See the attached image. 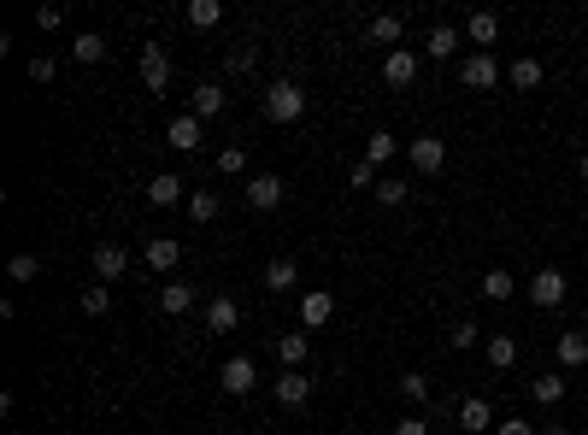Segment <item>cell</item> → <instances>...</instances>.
I'll list each match as a JSON object with an SVG mask.
<instances>
[{
	"instance_id": "cell-9",
	"label": "cell",
	"mask_w": 588,
	"mask_h": 435,
	"mask_svg": "<svg viewBox=\"0 0 588 435\" xmlns=\"http://www.w3.org/2000/svg\"><path fill=\"white\" fill-rule=\"evenodd\" d=\"M124 271H130V253H124L118 242H100V247H95V277H100V282H118Z\"/></svg>"
},
{
	"instance_id": "cell-6",
	"label": "cell",
	"mask_w": 588,
	"mask_h": 435,
	"mask_svg": "<svg viewBox=\"0 0 588 435\" xmlns=\"http://www.w3.org/2000/svg\"><path fill=\"white\" fill-rule=\"evenodd\" d=\"M330 318H335V294H330V289L300 294V324H306V330H324Z\"/></svg>"
},
{
	"instance_id": "cell-29",
	"label": "cell",
	"mask_w": 588,
	"mask_h": 435,
	"mask_svg": "<svg viewBox=\"0 0 588 435\" xmlns=\"http://www.w3.org/2000/svg\"><path fill=\"white\" fill-rule=\"evenodd\" d=\"M530 394H535L542 406H559V400H565V377H559V371H547V377L530 382Z\"/></svg>"
},
{
	"instance_id": "cell-1",
	"label": "cell",
	"mask_w": 588,
	"mask_h": 435,
	"mask_svg": "<svg viewBox=\"0 0 588 435\" xmlns=\"http://www.w3.org/2000/svg\"><path fill=\"white\" fill-rule=\"evenodd\" d=\"M300 112H306V89H300V83H289V77H277L265 89V118L271 124H294Z\"/></svg>"
},
{
	"instance_id": "cell-45",
	"label": "cell",
	"mask_w": 588,
	"mask_h": 435,
	"mask_svg": "<svg viewBox=\"0 0 588 435\" xmlns=\"http://www.w3.org/2000/svg\"><path fill=\"white\" fill-rule=\"evenodd\" d=\"M535 435H565V424H542V430H535Z\"/></svg>"
},
{
	"instance_id": "cell-28",
	"label": "cell",
	"mask_w": 588,
	"mask_h": 435,
	"mask_svg": "<svg viewBox=\"0 0 588 435\" xmlns=\"http://www.w3.org/2000/svg\"><path fill=\"white\" fill-rule=\"evenodd\" d=\"M71 59H77V65H100V59H106V42H100L95 30H83L77 42H71Z\"/></svg>"
},
{
	"instance_id": "cell-38",
	"label": "cell",
	"mask_w": 588,
	"mask_h": 435,
	"mask_svg": "<svg viewBox=\"0 0 588 435\" xmlns=\"http://www.w3.org/2000/svg\"><path fill=\"white\" fill-rule=\"evenodd\" d=\"M347 183H354V189H371V194H377V183H383V177H377V165H371V159H359V165L347 171Z\"/></svg>"
},
{
	"instance_id": "cell-48",
	"label": "cell",
	"mask_w": 588,
	"mask_h": 435,
	"mask_svg": "<svg viewBox=\"0 0 588 435\" xmlns=\"http://www.w3.org/2000/svg\"><path fill=\"white\" fill-rule=\"evenodd\" d=\"M583 77H588V65H583Z\"/></svg>"
},
{
	"instance_id": "cell-10",
	"label": "cell",
	"mask_w": 588,
	"mask_h": 435,
	"mask_svg": "<svg viewBox=\"0 0 588 435\" xmlns=\"http://www.w3.org/2000/svg\"><path fill=\"white\" fill-rule=\"evenodd\" d=\"M247 206H254V213H271V206H277L283 201V177H271V171H265V177H247Z\"/></svg>"
},
{
	"instance_id": "cell-41",
	"label": "cell",
	"mask_w": 588,
	"mask_h": 435,
	"mask_svg": "<svg viewBox=\"0 0 588 435\" xmlns=\"http://www.w3.org/2000/svg\"><path fill=\"white\" fill-rule=\"evenodd\" d=\"M30 83H54V59H47V54L30 59Z\"/></svg>"
},
{
	"instance_id": "cell-15",
	"label": "cell",
	"mask_w": 588,
	"mask_h": 435,
	"mask_svg": "<svg viewBox=\"0 0 588 435\" xmlns=\"http://www.w3.org/2000/svg\"><path fill=\"white\" fill-rule=\"evenodd\" d=\"M271 389H277V400H283V406H306V400H312V377H300V371H283V377L271 382Z\"/></svg>"
},
{
	"instance_id": "cell-2",
	"label": "cell",
	"mask_w": 588,
	"mask_h": 435,
	"mask_svg": "<svg viewBox=\"0 0 588 435\" xmlns=\"http://www.w3.org/2000/svg\"><path fill=\"white\" fill-rule=\"evenodd\" d=\"M500 77H506V71H500L494 54H465V65H459V83H465V89H494Z\"/></svg>"
},
{
	"instance_id": "cell-8",
	"label": "cell",
	"mask_w": 588,
	"mask_h": 435,
	"mask_svg": "<svg viewBox=\"0 0 588 435\" xmlns=\"http://www.w3.org/2000/svg\"><path fill=\"white\" fill-rule=\"evenodd\" d=\"M530 301L535 306H559V301H565V271H553V265L535 271V277H530Z\"/></svg>"
},
{
	"instance_id": "cell-40",
	"label": "cell",
	"mask_w": 588,
	"mask_h": 435,
	"mask_svg": "<svg viewBox=\"0 0 588 435\" xmlns=\"http://www.w3.org/2000/svg\"><path fill=\"white\" fill-rule=\"evenodd\" d=\"M254 65H259V54H254V47H235V54H230V71H235V77H247Z\"/></svg>"
},
{
	"instance_id": "cell-39",
	"label": "cell",
	"mask_w": 588,
	"mask_h": 435,
	"mask_svg": "<svg viewBox=\"0 0 588 435\" xmlns=\"http://www.w3.org/2000/svg\"><path fill=\"white\" fill-rule=\"evenodd\" d=\"M242 171H247V153L242 147H224L218 153V177H242Z\"/></svg>"
},
{
	"instance_id": "cell-46",
	"label": "cell",
	"mask_w": 588,
	"mask_h": 435,
	"mask_svg": "<svg viewBox=\"0 0 588 435\" xmlns=\"http://www.w3.org/2000/svg\"><path fill=\"white\" fill-rule=\"evenodd\" d=\"M577 171H583V183H588V153H583V159H577Z\"/></svg>"
},
{
	"instance_id": "cell-14",
	"label": "cell",
	"mask_w": 588,
	"mask_h": 435,
	"mask_svg": "<svg viewBox=\"0 0 588 435\" xmlns=\"http://www.w3.org/2000/svg\"><path fill=\"white\" fill-rule=\"evenodd\" d=\"M235 324H242V306L230 301V294H218V301H206V330H218V335H230Z\"/></svg>"
},
{
	"instance_id": "cell-18",
	"label": "cell",
	"mask_w": 588,
	"mask_h": 435,
	"mask_svg": "<svg viewBox=\"0 0 588 435\" xmlns=\"http://www.w3.org/2000/svg\"><path fill=\"white\" fill-rule=\"evenodd\" d=\"M224 101H230V94H224L218 83H200V89L189 94V112H194V118H218V112H224Z\"/></svg>"
},
{
	"instance_id": "cell-34",
	"label": "cell",
	"mask_w": 588,
	"mask_h": 435,
	"mask_svg": "<svg viewBox=\"0 0 588 435\" xmlns=\"http://www.w3.org/2000/svg\"><path fill=\"white\" fill-rule=\"evenodd\" d=\"M106 306H112L106 282H89V289H83V312H89V318H106Z\"/></svg>"
},
{
	"instance_id": "cell-22",
	"label": "cell",
	"mask_w": 588,
	"mask_h": 435,
	"mask_svg": "<svg viewBox=\"0 0 588 435\" xmlns=\"http://www.w3.org/2000/svg\"><path fill=\"white\" fill-rule=\"evenodd\" d=\"M559 365H565V371L588 365V335L583 330H565V335H559Z\"/></svg>"
},
{
	"instance_id": "cell-42",
	"label": "cell",
	"mask_w": 588,
	"mask_h": 435,
	"mask_svg": "<svg viewBox=\"0 0 588 435\" xmlns=\"http://www.w3.org/2000/svg\"><path fill=\"white\" fill-rule=\"evenodd\" d=\"M494 435H535V424H523V418H500Z\"/></svg>"
},
{
	"instance_id": "cell-7",
	"label": "cell",
	"mask_w": 588,
	"mask_h": 435,
	"mask_svg": "<svg viewBox=\"0 0 588 435\" xmlns=\"http://www.w3.org/2000/svg\"><path fill=\"white\" fill-rule=\"evenodd\" d=\"M218 382H224V394H247V389L259 382V365H254V359H242V353H235V359H224Z\"/></svg>"
},
{
	"instance_id": "cell-25",
	"label": "cell",
	"mask_w": 588,
	"mask_h": 435,
	"mask_svg": "<svg viewBox=\"0 0 588 435\" xmlns=\"http://www.w3.org/2000/svg\"><path fill=\"white\" fill-rule=\"evenodd\" d=\"M483 353H489L494 371H512V365H518V341H512V335H489V341H483Z\"/></svg>"
},
{
	"instance_id": "cell-4",
	"label": "cell",
	"mask_w": 588,
	"mask_h": 435,
	"mask_svg": "<svg viewBox=\"0 0 588 435\" xmlns=\"http://www.w3.org/2000/svg\"><path fill=\"white\" fill-rule=\"evenodd\" d=\"M142 83H147V94L171 89V54L165 47H142Z\"/></svg>"
},
{
	"instance_id": "cell-21",
	"label": "cell",
	"mask_w": 588,
	"mask_h": 435,
	"mask_svg": "<svg viewBox=\"0 0 588 435\" xmlns=\"http://www.w3.org/2000/svg\"><path fill=\"white\" fill-rule=\"evenodd\" d=\"M424 54H430V59H453L459 54V30H453V24H435V30L424 35Z\"/></svg>"
},
{
	"instance_id": "cell-23",
	"label": "cell",
	"mask_w": 588,
	"mask_h": 435,
	"mask_svg": "<svg viewBox=\"0 0 588 435\" xmlns=\"http://www.w3.org/2000/svg\"><path fill=\"white\" fill-rule=\"evenodd\" d=\"M306 353H312V335H306V330H289V335L277 341V359H283L289 371H300V359H306Z\"/></svg>"
},
{
	"instance_id": "cell-26",
	"label": "cell",
	"mask_w": 588,
	"mask_h": 435,
	"mask_svg": "<svg viewBox=\"0 0 588 435\" xmlns=\"http://www.w3.org/2000/svg\"><path fill=\"white\" fill-rule=\"evenodd\" d=\"M159 306H165L171 318H183L194 306V289H189V282H165V289H159Z\"/></svg>"
},
{
	"instance_id": "cell-36",
	"label": "cell",
	"mask_w": 588,
	"mask_h": 435,
	"mask_svg": "<svg viewBox=\"0 0 588 435\" xmlns=\"http://www.w3.org/2000/svg\"><path fill=\"white\" fill-rule=\"evenodd\" d=\"M400 394H406L412 406H424V400H430V377H418V371H406V377H400Z\"/></svg>"
},
{
	"instance_id": "cell-13",
	"label": "cell",
	"mask_w": 588,
	"mask_h": 435,
	"mask_svg": "<svg viewBox=\"0 0 588 435\" xmlns=\"http://www.w3.org/2000/svg\"><path fill=\"white\" fill-rule=\"evenodd\" d=\"M465 35L477 42V54H489V47L500 42V18H494V12H471V18H465Z\"/></svg>"
},
{
	"instance_id": "cell-43",
	"label": "cell",
	"mask_w": 588,
	"mask_h": 435,
	"mask_svg": "<svg viewBox=\"0 0 588 435\" xmlns=\"http://www.w3.org/2000/svg\"><path fill=\"white\" fill-rule=\"evenodd\" d=\"M394 435H430V424H424V418L412 412V418H400V424H394Z\"/></svg>"
},
{
	"instance_id": "cell-33",
	"label": "cell",
	"mask_w": 588,
	"mask_h": 435,
	"mask_svg": "<svg viewBox=\"0 0 588 435\" xmlns=\"http://www.w3.org/2000/svg\"><path fill=\"white\" fill-rule=\"evenodd\" d=\"M447 341H453V353H465V347L483 341V324H471V318H459L453 330H447Z\"/></svg>"
},
{
	"instance_id": "cell-31",
	"label": "cell",
	"mask_w": 588,
	"mask_h": 435,
	"mask_svg": "<svg viewBox=\"0 0 588 435\" xmlns=\"http://www.w3.org/2000/svg\"><path fill=\"white\" fill-rule=\"evenodd\" d=\"M218 206H224V201H218L212 189H194V194H189V218H194V223H212V218H218Z\"/></svg>"
},
{
	"instance_id": "cell-24",
	"label": "cell",
	"mask_w": 588,
	"mask_h": 435,
	"mask_svg": "<svg viewBox=\"0 0 588 435\" xmlns=\"http://www.w3.org/2000/svg\"><path fill=\"white\" fill-rule=\"evenodd\" d=\"M512 294H518V277H512V271H483V301H512Z\"/></svg>"
},
{
	"instance_id": "cell-17",
	"label": "cell",
	"mask_w": 588,
	"mask_h": 435,
	"mask_svg": "<svg viewBox=\"0 0 588 435\" xmlns=\"http://www.w3.org/2000/svg\"><path fill=\"white\" fill-rule=\"evenodd\" d=\"M177 259H183L177 235H154V242H147V265H154V271H177Z\"/></svg>"
},
{
	"instance_id": "cell-35",
	"label": "cell",
	"mask_w": 588,
	"mask_h": 435,
	"mask_svg": "<svg viewBox=\"0 0 588 435\" xmlns=\"http://www.w3.org/2000/svg\"><path fill=\"white\" fill-rule=\"evenodd\" d=\"M406 194H412V183H406V177H383V183H377V201H383V206H400Z\"/></svg>"
},
{
	"instance_id": "cell-30",
	"label": "cell",
	"mask_w": 588,
	"mask_h": 435,
	"mask_svg": "<svg viewBox=\"0 0 588 435\" xmlns=\"http://www.w3.org/2000/svg\"><path fill=\"white\" fill-rule=\"evenodd\" d=\"M189 24H194V30H212V24H224V0H189Z\"/></svg>"
},
{
	"instance_id": "cell-32",
	"label": "cell",
	"mask_w": 588,
	"mask_h": 435,
	"mask_svg": "<svg viewBox=\"0 0 588 435\" xmlns=\"http://www.w3.org/2000/svg\"><path fill=\"white\" fill-rule=\"evenodd\" d=\"M394 153H400V142H394L389 130H377V135H371V142H365V159H371V165H389Z\"/></svg>"
},
{
	"instance_id": "cell-11",
	"label": "cell",
	"mask_w": 588,
	"mask_h": 435,
	"mask_svg": "<svg viewBox=\"0 0 588 435\" xmlns=\"http://www.w3.org/2000/svg\"><path fill=\"white\" fill-rule=\"evenodd\" d=\"M459 430H465V435H483V430H494V406L483 400V394L459 400Z\"/></svg>"
},
{
	"instance_id": "cell-16",
	"label": "cell",
	"mask_w": 588,
	"mask_h": 435,
	"mask_svg": "<svg viewBox=\"0 0 588 435\" xmlns=\"http://www.w3.org/2000/svg\"><path fill=\"white\" fill-rule=\"evenodd\" d=\"M183 194H189V183H183V177H171V171H159V177L147 183V201H154V206H177Z\"/></svg>"
},
{
	"instance_id": "cell-3",
	"label": "cell",
	"mask_w": 588,
	"mask_h": 435,
	"mask_svg": "<svg viewBox=\"0 0 588 435\" xmlns=\"http://www.w3.org/2000/svg\"><path fill=\"white\" fill-rule=\"evenodd\" d=\"M418 65L424 59L412 54V47H394V54L383 59V83H389V89H412V83H418Z\"/></svg>"
},
{
	"instance_id": "cell-47",
	"label": "cell",
	"mask_w": 588,
	"mask_h": 435,
	"mask_svg": "<svg viewBox=\"0 0 588 435\" xmlns=\"http://www.w3.org/2000/svg\"><path fill=\"white\" fill-rule=\"evenodd\" d=\"M583 223H588V206H583Z\"/></svg>"
},
{
	"instance_id": "cell-19",
	"label": "cell",
	"mask_w": 588,
	"mask_h": 435,
	"mask_svg": "<svg viewBox=\"0 0 588 435\" xmlns=\"http://www.w3.org/2000/svg\"><path fill=\"white\" fill-rule=\"evenodd\" d=\"M165 135H171V147H183V153H194V147H200V118H194V112H177Z\"/></svg>"
},
{
	"instance_id": "cell-12",
	"label": "cell",
	"mask_w": 588,
	"mask_h": 435,
	"mask_svg": "<svg viewBox=\"0 0 588 435\" xmlns=\"http://www.w3.org/2000/svg\"><path fill=\"white\" fill-rule=\"evenodd\" d=\"M542 77H547V71H542V59H530V54H523V59H512V65H506V83H512L518 94L542 89Z\"/></svg>"
},
{
	"instance_id": "cell-20",
	"label": "cell",
	"mask_w": 588,
	"mask_h": 435,
	"mask_svg": "<svg viewBox=\"0 0 588 435\" xmlns=\"http://www.w3.org/2000/svg\"><path fill=\"white\" fill-rule=\"evenodd\" d=\"M365 42H377V47H389V54H394V42H400V12H377V18L365 24Z\"/></svg>"
},
{
	"instance_id": "cell-27",
	"label": "cell",
	"mask_w": 588,
	"mask_h": 435,
	"mask_svg": "<svg viewBox=\"0 0 588 435\" xmlns=\"http://www.w3.org/2000/svg\"><path fill=\"white\" fill-rule=\"evenodd\" d=\"M294 277H300L294 259H271V265H265V289H271V294H289V289H294Z\"/></svg>"
},
{
	"instance_id": "cell-44",
	"label": "cell",
	"mask_w": 588,
	"mask_h": 435,
	"mask_svg": "<svg viewBox=\"0 0 588 435\" xmlns=\"http://www.w3.org/2000/svg\"><path fill=\"white\" fill-rule=\"evenodd\" d=\"M59 18H65L59 6H42V12H35V30H59Z\"/></svg>"
},
{
	"instance_id": "cell-37",
	"label": "cell",
	"mask_w": 588,
	"mask_h": 435,
	"mask_svg": "<svg viewBox=\"0 0 588 435\" xmlns=\"http://www.w3.org/2000/svg\"><path fill=\"white\" fill-rule=\"evenodd\" d=\"M35 271H42V259H35V253H12V265H6V277H12V282H30V277H35Z\"/></svg>"
},
{
	"instance_id": "cell-5",
	"label": "cell",
	"mask_w": 588,
	"mask_h": 435,
	"mask_svg": "<svg viewBox=\"0 0 588 435\" xmlns=\"http://www.w3.org/2000/svg\"><path fill=\"white\" fill-rule=\"evenodd\" d=\"M442 165H447V142H442V135H418V142H412V171L435 177Z\"/></svg>"
}]
</instances>
